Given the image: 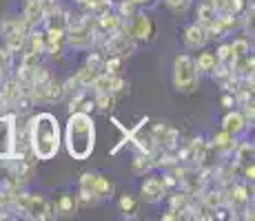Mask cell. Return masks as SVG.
Returning a JSON list of instances; mask_svg holds the SVG:
<instances>
[{"mask_svg":"<svg viewBox=\"0 0 255 221\" xmlns=\"http://www.w3.org/2000/svg\"><path fill=\"white\" fill-rule=\"evenodd\" d=\"M195 82H198V67H195L191 56H180L173 65V84L178 91L191 93L195 91Z\"/></svg>","mask_w":255,"mask_h":221,"instance_id":"3957f363","label":"cell"},{"mask_svg":"<svg viewBox=\"0 0 255 221\" xmlns=\"http://www.w3.org/2000/svg\"><path fill=\"white\" fill-rule=\"evenodd\" d=\"M195 67H198V71H213L215 69V58L211 56V53H200Z\"/></svg>","mask_w":255,"mask_h":221,"instance_id":"30bf717a","label":"cell"},{"mask_svg":"<svg viewBox=\"0 0 255 221\" xmlns=\"http://www.w3.org/2000/svg\"><path fill=\"white\" fill-rule=\"evenodd\" d=\"M120 206H122V210H133V199H131V197H122Z\"/></svg>","mask_w":255,"mask_h":221,"instance_id":"4fadbf2b","label":"cell"},{"mask_svg":"<svg viewBox=\"0 0 255 221\" xmlns=\"http://www.w3.org/2000/svg\"><path fill=\"white\" fill-rule=\"evenodd\" d=\"M20 204L29 217H47L49 213V204L42 197H38V195H27V197H22Z\"/></svg>","mask_w":255,"mask_h":221,"instance_id":"277c9868","label":"cell"},{"mask_svg":"<svg viewBox=\"0 0 255 221\" xmlns=\"http://www.w3.org/2000/svg\"><path fill=\"white\" fill-rule=\"evenodd\" d=\"M131 2H146V0H131Z\"/></svg>","mask_w":255,"mask_h":221,"instance_id":"5bb4252c","label":"cell"},{"mask_svg":"<svg viewBox=\"0 0 255 221\" xmlns=\"http://www.w3.org/2000/svg\"><path fill=\"white\" fill-rule=\"evenodd\" d=\"M96 144V126L87 113H73L67 122V150L76 159H87Z\"/></svg>","mask_w":255,"mask_h":221,"instance_id":"7a4b0ae2","label":"cell"},{"mask_svg":"<svg viewBox=\"0 0 255 221\" xmlns=\"http://www.w3.org/2000/svg\"><path fill=\"white\" fill-rule=\"evenodd\" d=\"M69 40H71V44H76V47H85V44L91 42V31L85 27V24H78V27L71 29Z\"/></svg>","mask_w":255,"mask_h":221,"instance_id":"ba28073f","label":"cell"},{"mask_svg":"<svg viewBox=\"0 0 255 221\" xmlns=\"http://www.w3.org/2000/svg\"><path fill=\"white\" fill-rule=\"evenodd\" d=\"M186 2H189V0H166V4H169L173 11H182L186 7Z\"/></svg>","mask_w":255,"mask_h":221,"instance_id":"7c38bea8","label":"cell"},{"mask_svg":"<svg viewBox=\"0 0 255 221\" xmlns=\"http://www.w3.org/2000/svg\"><path fill=\"white\" fill-rule=\"evenodd\" d=\"M204 29L200 27V24H193V27H189L186 29V36H184V44L189 49H198V47H202L204 44Z\"/></svg>","mask_w":255,"mask_h":221,"instance_id":"8992f818","label":"cell"},{"mask_svg":"<svg viewBox=\"0 0 255 221\" xmlns=\"http://www.w3.org/2000/svg\"><path fill=\"white\" fill-rule=\"evenodd\" d=\"M162 195H164V184L158 177H149L142 184V197L149 201V204H155L158 199H162Z\"/></svg>","mask_w":255,"mask_h":221,"instance_id":"5b68a950","label":"cell"},{"mask_svg":"<svg viewBox=\"0 0 255 221\" xmlns=\"http://www.w3.org/2000/svg\"><path fill=\"white\" fill-rule=\"evenodd\" d=\"M31 148L38 159H51L60 146V126L51 113H40L31 120Z\"/></svg>","mask_w":255,"mask_h":221,"instance_id":"6da1fadb","label":"cell"},{"mask_svg":"<svg viewBox=\"0 0 255 221\" xmlns=\"http://www.w3.org/2000/svg\"><path fill=\"white\" fill-rule=\"evenodd\" d=\"M247 51H249V44L244 42V40H238V42H233V44H231V53H233L235 58L247 56Z\"/></svg>","mask_w":255,"mask_h":221,"instance_id":"8fae6325","label":"cell"},{"mask_svg":"<svg viewBox=\"0 0 255 221\" xmlns=\"http://www.w3.org/2000/svg\"><path fill=\"white\" fill-rule=\"evenodd\" d=\"M135 38H151L153 33V24L146 16H135V22H133V29H131Z\"/></svg>","mask_w":255,"mask_h":221,"instance_id":"52a82bcc","label":"cell"},{"mask_svg":"<svg viewBox=\"0 0 255 221\" xmlns=\"http://www.w3.org/2000/svg\"><path fill=\"white\" fill-rule=\"evenodd\" d=\"M244 129V117L240 115V113H229L227 117H224V131L227 133H238Z\"/></svg>","mask_w":255,"mask_h":221,"instance_id":"9c48e42d","label":"cell"}]
</instances>
